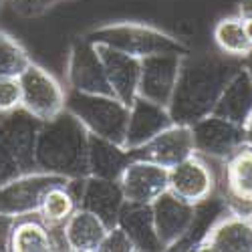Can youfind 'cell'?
I'll return each instance as SVG.
<instances>
[{"mask_svg": "<svg viewBox=\"0 0 252 252\" xmlns=\"http://www.w3.org/2000/svg\"><path fill=\"white\" fill-rule=\"evenodd\" d=\"M242 67L244 59L230 57L222 51H190L184 55L172 99L167 103L172 121L192 125L210 115L228 81Z\"/></svg>", "mask_w": 252, "mask_h": 252, "instance_id": "cell-1", "label": "cell"}, {"mask_svg": "<svg viewBox=\"0 0 252 252\" xmlns=\"http://www.w3.org/2000/svg\"><path fill=\"white\" fill-rule=\"evenodd\" d=\"M38 172L63 178L89 176V131L71 111L43 121L34 148Z\"/></svg>", "mask_w": 252, "mask_h": 252, "instance_id": "cell-2", "label": "cell"}, {"mask_svg": "<svg viewBox=\"0 0 252 252\" xmlns=\"http://www.w3.org/2000/svg\"><path fill=\"white\" fill-rule=\"evenodd\" d=\"M95 45H107L135 59L152 55H188L190 47L178 36L143 23H111L83 34Z\"/></svg>", "mask_w": 252, "mask_h": 252, "instance_id": "cell-3", "label": "cell"}, {"mask_svg": "<svg viewBox=\"0 0 252 252\" xmlns=\"http://www.w3.org/2000/svg\"><path fill=\"white\" fill-rule=\"evenodd\" d=\"M65 109L71 111L85 129L93 135L105 137L113 143H125L129 107L113 95H95L67 89Z\"/></svg>", "mask_w": 252, "mask_h": 252, "instance_id": "cell-4", "label": "cell"}, {"mask_svg": "<svg viewBox=\"0 0 252 252\" xmlns=\"http://www.w3.org/2000/svg\"><path fill=\"white\" fill-rule=\"evenodd\" d=\"M20 81V107H25L40 121H49L65 109L67 89L36 63L18 75Z\"/></svg>", "mask_w": 252, "mask_h": 252, "instance_id": "cell-5", "label": "cell"}, {"mask_svg": "<svg viewBox=\"0 0 252 252\" xmlns=\"http://www.w3.org/2000/svg\"><path fill=\"white\" fill-rule=\"evenodd\" d=\"M69 178L45 174V172H27L20 174L18 178L10 180L0 188V214H6L12 218L38 214L40 202L45 194L53 186L65 184Z\"/></svg>", "mask_w": 252, "mask_h": 252, "instance_id": "cell-6", "label": "cell"}, {"mask_svg": "<svg viewBox=\"0 0 252 252\" xmlns=\"http://www.w3.org/2000/svg\"><path fill=\"white\" fill-rule=\"evenodd\" d=\"M67 89L95 95H113L97 45L85 36H77L67 61Z\"/></svg>", "mask_w": 252, "mask_h": 252, "instance_id": "cell-7", "label": "cell"}, {"mask_svg": "<svg viewBox=\"0 0 252 252\" xmlns=\"http://www.w3.org/2000/svg\"><path fill=\"white\" fill-rule=\"evenodd\" d=\"M190 127H192L196 154L212 161L228 159L244 145L242 125L232 123L224 117H218L214 113L202 117L200 121L192 123Z\"/></svg>", "mask_w": 252, "mask_h": 252, "instance_id": "cell-8", "label": "cell"}, {"mask_svg": "<svg viewBox=\"0 0 252 252\" xmlns=\"http://www.w3.org/2000/svg\"><path fill=\"white\" fill-rule=\"evenodd\" d=\"M167 190L188 204H198L218 190V176L212 167V159L200 154H192L180 163L170 167Z\"/></svg>", "mask_w": 252, "mask_h": 252, "instance_id": "cell-9", "label": "cell"}, {"mask_svg": "<svg viewBox=\"0 0 252 252\" xmlns=\"http://www.w3.org/2000/svg\"><path fill=\"white\" fill-rule=\"evenodd\" d=\"M43 121L29 113L25 107H16L0 113V141L12 152L23 172H34V148Z\"/></svg>", "mask_w": 252, "mask_h": 252, "instance_id": "cell-10", "label": "cell"}, {"mask_svg": "<svg viewBox=\"0 0 252 252\" xmlns=\"http://www.w3.org/2000/svg\"><path fill=\"white\" fill-rule=\"evenodd\" d=\"M119 188L125 202L152 204L159 194L167 190L170 167L133 158L119 176Z\"/></svg>", "mask_w": 252, "mask_h": 252, "instance_id": "cell-11", "label": "cell"}, {"mask_svg": "<svg viewBox=\"0 0 252 252\" xmlns=\"http://www.w3.org/2000/svg\"><path fill=\"white\" fill-rule=\"evenodd\" d=\"M184 55H152L141 59V73H139V87L137 97L150 99L154 103L165 105L170 103L178 71H180V61Z\"/></svg>", "mask_w": 252, "mask_h": 252, "instance_id": "cell-12", "label": "cell"}, {"mask_svg": "<svg viewBox=\"0 0 252 252\" xmlns=\"http://www.w3.org/2000/svg\"><path fill=\"white\" fill-rule=\"evenodd\" d=\"M224 198L232 214L246 216L252 212V148L242 145L222 161Z\"/></svg>", "mask_w": 252, "mask_h": 252, "instance_id": "cell-13", "label": "cell"}, {"mask_svg": "<svg viewBox=\"0 0 252 252\" xmlns=\"http://www.w3.org/2000/svg\"><path fill=\"white\" fill-rule=\"evenodd\" d=\"M194 152L196 150H194L192 127L190 125H182V123H172L170 127L159 131L148 143H143L141 148L131 150L133 158L148 159V161H154L165 167L180 163L182 159L190 158Z\"/></svg>", "mask_w": 252, "mask_h": 252, "instance_id": "cell-14", "label": "cell"}, {"mask_svg": "<svg viewBox=\"0 0 252 252\" xmlns=\"http://www.w3.org/2000/svg\"><path fill=\"white\" fill-rule=\"evenodd\" d=\"M154 224L158 238L163 250H172L176 242H180L194 218V204H188L170 190H165L152 202Z\"/></svg>", "mask_w": 252, "mask_h": 252, "instance_id": "cell-15", "label": "cell"}, {"mask_svg": "<svg viewBox=\"0 0 252 252\" xmlns=\"http://www.w3.org/2000/svg\"><path fill=\"white\" fill-rule=\"evenodd\" d=\"M174 121L165 105L154 103L150 99L135 97V101L129 107V119H127V131H125V150H137L143 143H148L152 137H156L159 131L170 127Z\"/></svg>", "mask_w": 252, "mask_h": 252, "instance_id": "cell-16", "label": "cell"}, {"mask_svg": "<svg viewBox=\"0 0 252 252\" xmlns=\"http://www.w3.org/2000/svg\"><path fill=\"white\" fill-rule=\"evenodd\" d=\"M97 51L101 55L105 73H107V81L113 91V97H117L123 105L131 107V103L137 97L141 59L125 55L107 45H97Z\"/></svg>", "mask_w": 252, "mask_h": 252, "instance_id": "cell-17", "label": "cell"}, {"mask_svg": "<svg viewBox=\"0 0 252 252\" xmlns=\"http://www.w3.org/2000/svg\"><path fill=\"white\" fill-rule=\"evenodd\" d=\"M196 250L252 252V222L248 216L230 212L208 230Z\"/></svg>", "mask_w": 252, "mask_h": 252, "instance_id": "cell-18", "label": "cell"}, {"mask_svg": "<svg viewBox=\"0 0 252 252\" xmlns=\"http://www.w3.org/2000/svg\"><path fill=\"white\" fill-rule=\"evenodd\" d=\"M123 202L125 198L119 188V182L87 176L85 192H83L79 208L89 210L95 216H99L107 228H113L117 226V218H119Z\"/></svg>", "mask_w": 252, "mask_h": 252, "instance_id": "cell-19", "label": "cell"}, {"mask_svg": "<svg viewBox=\"0 0 252 252\" xmlns=\"http://www.w3.org/2000/svg\"><path fill=\"white\" fill-rule=\"evenodd\" d=\"M117 226L125 230V234L133 242L135 250H141V252L163 250L158 238V232H156L152 204L123 202L119 218H117Z\"/></svg>", "mask_w": 252, "mask_h": 252, "instance_id": "cell-20", "label": "cell"}, {"mask_svg": "<svg viewBox=\"0 0 252 252\" xmlns=\"http://www.w3.org/2000/svg\"><path fill=\"white\" fill-rule=\"evenodd\" d=\"M107 226L99 216L89 210L77 208L75 212L63 224V236H65L67 250L73 252H95L99 250L101 240L107 234Z\"/></svg>", "mask_w": 252, "mask_h": 252, "instance_id": "cell-21", "label": "cell"}, {"mask_svg": "<svg viewBox=\"0 0 252 252\" xmlns=\"http://www.w3.org/2000/svg\"><path fill=\"white\" fill-rule=\"evenodd\" d=\"M133 154L123 145L89 133V176L117 182Z\"/></svg>", "mask_w": 252, "mask_h": 252, "instance_id": "cell-22", "label": "cell"}, {"mask_svg": "<svg viewBox=\"0 0 252 252\" xmlns=\"http://www.w3.org/2000/svg\"><path fill=\"white\" fill-rule=\"evenodd\" d=\"M212 113L238 125L252 113V79L244 67L228 81Z\"/></svg>", "mask_w": 252, "mask_h": 252, "instance_id": "cell-23", "label": "cell"}, {"mask_svg": "<svg viewBox=\"0 0 252 252\" xmlns=\"http://www.w3.org/2000/svg\"><path fill=\"white\" fill-rule=\"evenodd\" d=\"M226 214H230V208H228V202H226L224 194L218 196V190L212 196H208L206 200L194 204L192 224H190V228H188L186 236L180 242H176L172 246V250H196L208 230Z\"/></svg>", "mask_w": 252, "mask_h": 252, "instance_id": "cell-24", "label": "cell"}, {"mask_svg": "<svg viewBox=\"0 0 252 252\" xmlns=\"http://www.w3.org/2000/svg\"><path fill=\"white\" fill-rule=\"evenodd\" d=\"M12 252H49L55 250L49 226L38 218V214H29L16 218L10 234Z\"/></svg>", "mask_w": 252, "mask_h": 252, "instance_id": "cell-25", "label": "cell"}, {"mask_svg": "<svg viewBox=\"0 0 252 252\" xmlns=\"http://www.w3.org/2000/svg\"><path fill=\"white\" fill-rule=\"evenodd\" d=\"M212 34H214V43H216L218 51H222L230 57L244 59L252 51V45H250L244 25H242V16H238V14L220 18Z\"/></svg>", "mask_w": 252, "mask_h": 252, "instance_id": "cell-26", "label": "cell"}, {"mask_svg": "<svg viewBox=\"0 0 252 252\" xmlns=\"http://www.w3.org/2000/svg\"><path fill=\"white\" fill-rule=\"evenodd\" d=\"M75 210H77V204L67 192L65 184H59V186H53L45 194L38 208V218L47 226H63Z\"/></svg>", "mask_w": 252, "mask_h": 252, "instance_id": "cell-27", "label": "cell"}, {"mask_svg": "<svg viewBox=\"0 0 252 252\" xmlns=\"http://www.w3.org/2000/svg\"><path fill=\"white\" fill-rule=\"evenodd\" d=\"M31 63L29 53L14 36L0 31V77H18Z\"/></svg>", "mask_w": 252, "mask_h": 252, "instance_id": "cell-28", "label": "cell"}, {"mask_svg": "<svg viewBox=\"0 0 252 252\" xmlns=\"http://www.w3.org/2000/svg\"><path fill=\"white\" fill-rule=\"evenodd\" d=\"M133 242L125 234L121 226H113L107 230V234L99 244V252H133Z\"/></svg>", "mask_w": 252, "mask_h": 252, "instance_id": "cell-29", "label": "cell"}, {"mask_svg": "<svg viewBox=\"0 0 252 252\" xmlns=\"http://www.w3.org/2000/svg\"><path fill=\"white\" fill-rule=\"evenodd\" d=\"M20 107L18 77H0V113Z\"/></svg>", "mask_w": 252, "mask_h": 252, "instance_id": "cell-30", "label": "cell"}, {"mask_svg": "<svg viewBox=\"0 0 252 252\" xmlns=\"http://www.w3.org/2000/svg\"><path fill=\"white\" fill-rule=\"evenodd\" d=\"M20 174H25L23 167H20V163L12 156V152L0 141V188H2L4 184H8L10 180L18 178Z\"/></svg>", "mask_w": 252, "mask_h": 252, "instance_id": "cell-31", "label": "cell"}, {"mask_svg": "<svg viewBox=\"0 0 252 252\" xmlns=\"http://www.w3.org/2000/svg\"><path fill=\"white\" fill-rule=\"evenodd\" d=\"M10 2H12L14 12H18L20 16L36 18L40 14H45L47 10H51L61 0H10Z\"/></svg>", "mask_w": 252, "mask_h": 252, "instance_id": "cell-32", "label": "cell"}, {"mask_svg": "<svg viewBox=\"0 0 252 252\" xmlns=\"http://www.w3.org/2000/svg\"><path fill=\"white\" fill-rule=\"evenodd\" d=\"M16 218L0 214V252L10 250V234H12V226Z\"/></svg>", "mask_w": 252, "mask_h": 252, "instance_id": "cell-33", "label": "cell"}, {"mask_svg": "<svg viewBox=\"0 0 252 252\" xmlns=\"http://www.w3.org/2000/svg\"><path fill=\"white\" fill-rule=\"evenodd\" d=\"M242 131H244V145L252 148V113L246 117V121L242 123Z\"/></svg>", "mask_w": 252, "mask_h": 252, "instance_id": "cell-34", "label": "cell"}, {"mask_svg": "<svg viewBox=\"0 0 252 252\" xmlns=\"http://www.w3.org/2000/svg\"><path fill=\"white\" fill-rule=\"evenodd\" d=\"M238 16L252 18V0H238Z\"/></svg>", "mask_w": 252, "mask_h": 252, "instance_id": "cell-35", "label": "cell"}, {"mask_svg": "<svg viewBox=\"0 0 252 252\" xmlns=\"http://www.w3.org/2000/svg\"><path fill=\"white\" fill-rule=\"evenodd\" d=\"M242 25H244V31H246V36L252 45V18H242Z\"/></svg>", "mask_w": 252, "mask_h": 252, "instance_id": "cell-36", "label": "cell"}, {"mask_svg": "<svg viewBox=\"0 0 252 252\" xmlns=\"http://www.w3.org/2000/svg\"><path fill=\"white\" fill-rule=\"evenodd\" d=\"M244 69L248 71V75H250V79H252V51L244 57Z\"/></svg>", "mask_w": 252, "mask_h": 252, "instance_id": "cell-37", "label": "cell"}, {"mask_svg": "<svg viewBox=\"0 0 252 252\" xmlns=\"http://www.w3.org/2000/svg\"><path fill=\"white\" fill-rule=\"evenodd\" d=\"M0 2H2V0H0Z\"/></svg>", "mask_w": 252, "mask_h": 252, "instance_id": "cell-38", "label": "cell"}]
</instances>
